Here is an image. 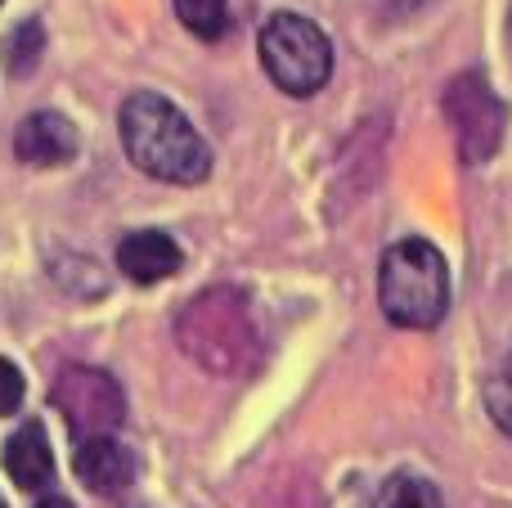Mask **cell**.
Segmentation results:
<instances>
[{"instance_id": "5bb4252c", "label": "cell", "mask_w": 512, "mask_h": 508, "mask_svg": "<svg viewBox=\"0 0 512 508\" xmlns=\"http://www.w3.org/2000/svg\"><path fill=\"white\" fill-rule=\"evenodd\" d=\"M36 54H41V27H36V23H23L14 36H9V45H5L9 72H27V68L36 63Z\"/></svg>"}, {"instance_id": "2e32d148", "label": "cell", "mask_w": 512, "mask_h": 508, "mask_svg": "<svg viewBox=\"0 0 512 508\" xmlns=\"http://www.w3.org/2000/svg\"><path fill=\"white\" fill-rule=\"evenodd\" d=\"M36 508H72L68 500H63V495H50V500H41V504H36Z\"/></svg>"}, {"instance_id": "5b68a950", "label": "cell", "mask_w": 512, "mask_h": 508, "mask_svg": "<svg viewBox=\"0 0 512 508\" xmlns=\"http://www.w3.org/2000/svg\"><path fill=\"white\" fill-rule=\"evenodd\" d=\"M445 122L454 131V144H459V158L468 167H481L499 153L508 131V104L495 95L481 72H459V77L445 86Z\"/></svg>"}, {"instance_id": "7c38bea8", "label": "cell", "mask_w": 512, "mask_h": 508, "mask_svg": "<svg viewBox=\"0 0 512 508\" xmlns=\"http://www.w3.org/2000/svg\"><path fill=\"white\" fill-rule=\"evenodd\" d=\"M176 14L194 36L216 41L230 27V0H176Z\"/></svg>"}, {"instance_id": "8fae6325", "label": "cell", "mask_w": 512, "mask_h": 508, "mask_svg": "<svg viewBox=\"0 0 512 508\" xmlns=\"http://www.w3.org/2000/svg\"><path fill=\"white\" fill-rule=\"evenodd\" d=\"M369 508H445L441 491H436L427 477L418 473H391L387 482L378 486Z\"/></svg>"}, {"instance_id": "9a60e30c", "label": "cell", "mask_w": 512, "mask_h": 508, "mask_svg": "<svg viewBox=\"0 0 512 508\" xmlns=\"http://www.w3.org/2000/svg\"><path fill=\"white\" fill-rule=\"evenodd\" d=\"M18 405H23V374L14 369V360L0 356V419L14 414Z\"/></svg>"}, {"instance_id": "8992f818", "label": "cell", "mask_w": 512, "mask_h": 508, "mask_svg": "<svg viewBox=\"0 0 512 508\" xmlns=\"http://www.w3.org/2000/svg\"><path fill=\"white\" fill-rule=\"evenodd\" d=\"M50 401L59 405L63 423L77 432L81 441L90 437H113V428L126 419V396L113 374L90 365H72L54 378Z\"/></svg>"}, {"instance_id": "277c9868", "label": "cell", "mask_w": 512, "mask_h": 508, "mask_svg": "<svg viewBox=\"0 0 512 508\" xmlns=\"http://www.w3.org/2000/svg\"><path fill=\"white\" fill-rule=\"evenodd\" d=\"M261 63L283 95H319L333 77V45L324 27L301 14H274L261 27Z\"/></svg>"}, {"instance_id": "7a4b0ae2", "label": "cell", "mask_w": 512, "mask_h": 508, "mask_svg": "<svg viewBox=\"0 0 512 508\" xmlns=\"http://www.w3.org/2000/svg\"><path fill=\"white\" fill-rule=\"evenodd\" d=\"M176 342L198 369L216 378H239L261 360V329L252 302L239 288H207L180 311Z\"/></svg>"}, {"instance_id": "3957f363", "label": "cell", "mask_w": 512, "mask_h": 508, "mask_svg": "<svg viewBox=\"0 0 512 508\" xmlns=\"http://www.w3.org/2000/svg\"><path fill=\"white\" fill-rule=\"evenodd\" d=\"M378 302L396 329H436L450 311V266L427 239H400L382 252Z\"/></svg>"}, {"instance_id": "ba28073f", "label": "cell", "mask_w": 512, "mask_h": 508, "mask_svg": "<svg viewBox=\"0 0 512 508\" xmlns=\"http://www.w3.org/2000/svg\"><path fill=\"white\" fill-rule=\"evenodd\" d=\"M72 468H77L81 486H86V491H95V495H122L126 486L135 482V455L122 446V441H113V437L81 441Z\"/></svg>"}, {"instance_id": "ac0fdd59", "label": "cell", "mask_w": 512, "mask_h": 508, "mask_svg": "<svg viewBox=\"0 0 512 508\" xmlns=\"http://www.w3.org/2000/svg\"><path fill=\"white\" fill-rule=\"evenodd\" d=\"M0 508H5V500H0Z\"/></svg>"}, {"instance_id": "4fadbf2b", "label": "cell", "mask_w": 512, "mask_h": 508, "mask_svg": "<svg viewBox=\"0 0 512 508\" xmlns=\"http://www.w3.org/2000/svg\"><path fill=\"white\" fill-rule=\"evenodd\" d=\"M481 396H486V414L495 419V428L504 432V437H512V356H504L490 369Z\"/></svg>"}, {"instance_id": "9c48e42d", "label": "cell", "mask_w": 512, "mask_h": 508, "mask_svg": "<svg viewBox=\"0 0 512 508\" xmlns=\"http://www.w3.org/2000/svg\"><path fill=\"white\" fill-rule=\"evenodd\" d=\"M0 464H5V477L18 491H41V486H50L54 482V450H50V441H45L41 423H23V428L5 441Z\"/></svg>"}, {"instance_id": "30bf717a", "label": "cell", "mask_w": 512, "mask_h": 508, "mask_svg": "<svg viewBox=\"0 0 512 508\" xmlns=\"http://www.w3.org/2000/svg\"><path fill=\"white\" fill-rule=\"evenodd\" d=\"M117 266H122V275L135 279V284H158V279H167L180 270V248L171 234L140 230V234H126V239L117 243Z\"/></svg>"}, {"instance_id": "52a82bcc", "label": "cell", "mask_w": 512, "mask_h": 508, "mask_svg": "<svg viewBox=\"0 0 512 508\" xmlns=\"http://www.w3.org/2000/svg\"><path fill=\"white\" fill-rule=\"evenodd\" d=\"M77 126L59 113H32L14 131V153L27 167H63L77 158Z\"/></svg>"}, {"instance_id": "e0dca14e", "label": "cell", "mask_w": 512, "mask_h": 508, "mask_svg": "<svg viewBox=\"0 0 512 508\" xmlns=\"http://www.w3.org/2000/svg\"><path fill=\"white\" fill-rule=\"evenodd\" d=\"M508 32H512V18H508Z\"/></svg>"}, {"instance_id": "6da1fadb", "label": "cell", "mask_w": 512, "mask_h": 508, "mask_svg": "<svg viewBox=\"0 0 512 508\" xmlns=\"http://www.w3.org/2000/svg\"><path fill=\"white\" fill-rule=\"evenodd\" d=\"M122 144L126 158L153 180H171V185H198L212 171V149L203 135L189 126L171 99L140 90L122 104Z\"/></svg>"}]
</instances>
